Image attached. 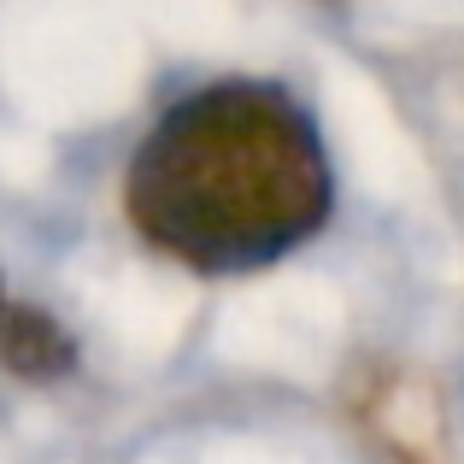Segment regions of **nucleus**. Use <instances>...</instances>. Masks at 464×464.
I'll use <instances>...</instances> for the list:
<instances>
[{"mask_svg":"<svg viewBox=\"0 0 464 464\" xmlns=\"http://www.w3.org/2000/svg\"><path fill=\"white\" fill-rule=\"evenodd\" d=\"M141 241L200 276H247L306 247L335 212L324 130L283 82L224 77L170 101L124 177Z\"/></svg>","mask_w":464,"mask_h":464,"instance_id":"nucleus-1","label":"nucleus"},{"mask_svg":"<svg viewBox=\"0 0 464 464\" xmlns=\"http://www.w3.org/2000/svg\"><path fill=\"white\" fill-rule=\"evenodd\" d=\"M77 364V341L53 324L42 306L0 295V371L30 376V382H53Z\"/></svg>","mask_w":464,"mask_h":464,"instance_id":"nucleus-2","label":"nucleus"}]
</instances>
